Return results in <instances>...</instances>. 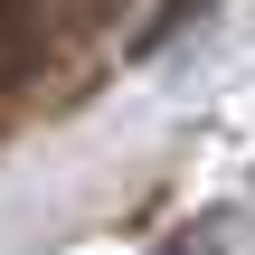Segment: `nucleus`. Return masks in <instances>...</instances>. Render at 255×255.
<instances>
[{"label":"nucleus","instance_id":"nucleus-1","mask_svg":"<svg viewBox=\"0 0 255 255\" xmlns=\"http://www.w3.org/2000/svg\"><path fill=\"white\" fill-rule=\"evenodd\" d=\"M151 255H255V218L246 208H199L189 227H170Z\"/></svg>","mask_w":255,"mask_h":255},{"label":"nucleus","instance_id":"nucleus-2","mask_svg":"<svg viewBox=\"0 0 255 255\" xmlns=\"http://www.w3.org/2000/svg\"><path fill=\"white\" fill-rule=\"evenodd\" d=\"M38 66V0H0V95Z\"/></svg>","mask_w":255,"mask_h":255},{"label":"nucleus","instance_id":"nucleus-3","mask_svg":"<svg viewBox=\"0 0 255 255\" xmlns=\"http://www.w3.org/2000/svg\"><path fill=\"white\" fill-rule=\"evenodd\" d=\"M208 9H218V0H170V9H161V19H151L142 38H132V57H161V47H170V38L189 28V19H208Z\"/></svg>","mask_w":255,"mask_h":255}]
</instances>
